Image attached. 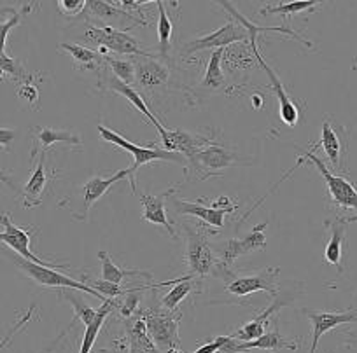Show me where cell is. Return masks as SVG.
<instances>
[{
	"mask_svg": "<svg viewBox=\"0 0 357 353\" xmlns=\"http://www.w3.org/2000/svg\"><path fill=\"white\" fill-rule=\"evenodd\" d=\"M238 164H245L242 157L236 156L233 150L226 149V147L218 146V143H208V146L202 147V149L195 150L190 157H188V166L191 168L198 179L207 180L211 177H218L221 175L222 170L231 166H238Z\"/></svg>",
	"mask_w": 357,
	"mask_h": 353,
	"instance_id": "4",
	"label": "cell"
},
{
	"mask_svg": "<svg viewBox=\"0 0 357 353\" xmlns=\"http://www.w3.org/2000/svg\"><path fill=\"white\" fill-rule=\"evenodd\" d=\"M58 49L65 51V53L70 54L72 61H74L75 67H77L79 70L102 72V68L105 67L104 56H102L98 51L91 49V47L81 46V44L61 42L60 46H58Z\"/></svg>",
	"mask_w": 357,
	"mask_h": 353,
	"instance_id": "25",
	"label": "cell"
},
{
	"mask_svg": "<svg viewBox=\"0 0 357 353\" xmlns=\"http://www.w3.org/2000/svg\"><path fill=\"white\" fill-rule=\"evenodd\" d=\"M98 257H100L102 262V280H105V282L123 285V283H125V279H128V276H140V279L153 280V275L147 272H140V269H123L119 268V266H116V264L112 262L111 256H109L105 250H100V252H98Z\"/></svg>",
	"mask_w": 357,
	"mask_h": 353,
	"instance_id": "28",
	"label": "cell"
},
{
	"mask_svg": "<svg viewBox=\"0 0 357 353\" xmlns=\"http://www.w3.org/2000/svg\"><path fill=\"white\" fill-rule=\"evenodd\" d=\"M254 53H252V47H250V44L247 46V42H242V44H235L233 47H226L225 49V56H222V61L226 63V67L229 68V70H247V68H250L254 65Z\"/></svg>",
	"mask_w": 357,
	"mask_h": 353,
	"instance_id": "31",
	"label": "cell"
},
{
	"mask_svg": "<svg viewBox=\"0 0 357 353\" xmlns=\"http://www.w3.org/2000/svg\"><path fill=\"white\" fill-rule=\"evenodd\" d=\"M226 341H228V336H219V338H215L214 341L205 343L204 346H200V348H198L197 352H193V353H218L219 350L225 346Z\"/></svg>",
	"mask_w": 357,
	"mask_h": 353,
	"instance_id": "42",
	"label": "cell"
},
{
	"mask_svg": "<svg viewBox=\"0 0 357 353\" xmlns=\"http://www.w3.org/2000/svg\"><path fill=\"white\" fill-rule=\"evenodd\" d=\"M82 39L95 46L105 47L114 54H128V56H149L151 54L142 49L139 40L130 36L128 30L112 29V26H88Z\"/></svg>",
	"mask_w": 357,
	"mask_h": 353,
	"instance_id": "7",
	"label": "cell"
},
{
	"mask_svg": "<svg viewBox=\"0 0 357 353\" xmlns=\"http://www.w3.org/2000/svg\"><path fill=\"white\" fill-rule=\"evenodd\" d=\"M279 268H266L264 272L257 273V275L250 276H238L233 279L231 282L226 285L229 294L236 297H245L254 292H266L272 297L279 296L277 290V276H279Z\"/></svg>",
	"mask_w": 357,
	"mask_h": 353,
	"instance_id": "15",
	"label": "cell"
},
{
	"mask_svg": "<svg viewBox=\"0 0 357 353\" xmlns=\"http://www.w3.org/2000/svg\"><path fill=\"white\" fill-rule=\"evenodd\" d=\"M303 313L310 318L312 322V346L310 353H315L322 334L328 331L340 327L343 324H352L357 322V311H319L305 308Z\"/></svg>",
	"mask_w": 357,
	"mask_h": 353,
	"instance_id": "16",
	"label": "cell"
},
{
	"mask_svg": "<svg viewBox=\"0 0 357 353\" xmlns=\"http://www.w3.org/2000/svg\"><path fill=\"white\" fill-rule=\"evenodd\" d=\"M86 13H89L91 18H97L98 22L104 23V26H112V29H118V26L125 25L126 22L135 25H144L140 19H137L135 16L128 15L123 9H119L118 6H114V2H100V0H95V2H88V8Z\"/></svg>",
	"mask_w": 357,
	"mask_h": 353,
	"instance_id": "22",
	"label": "cell"
},
{
	"mask_svg": "<svg viewBox=\"0 0 357 353\" xmlns=\"http://www.w3.org/2000/svg\"><path fill=\"white\" fill-rule=\"evenodd\" d=\"M284 304H286V301H280V297L277 296L275 303H273L272 306H268L266 310H264L261 315H257L254 320L247 322L245 325H242V327H240L238 331L233 334V338L240 339V341H254V339H257V338H261L263 334H266V332H264L266 320L272 317L273 311H279Z\"/></svg>",
	"mask_w": 357,
	"mask_h": 353,
	"instance_id": "27",
	"label": "cell"
},
{
	"mask_svg": "<svg viewBox=\"0 0 357 353\" xmlns=\"http://www.w3.org/2000/svg\"><path fill=\"white\" fill-rule=\"evenodd\" d=\"M104 61L109 70L112 72V75H116L119 81L130 86L135 82V63H133V60H123V58L109 53L104 56Z\"/></svg>",
	"mask_w": 357,
	"mask_h": 353,
	"instance_id": "35",
	"label": "cell"
},
{
	"mask_svg": "<svg viewBox=\"0 0 357 353\" xmlns=\"http://www.w3.org/2000/svg\"><path fill=\"white\" fill-rule=\"evenodd\" d=\"M197 279L191 275L188 276H183V279H178L177 283L174 285V289L170 290L168 294H165L163 297H161L160 304L163 308H167V310L170 311H175L177 310V306L184 301V297L190 296L191 292L195 290V285H197Z\"/></svg>",
	"mask_w": 357,
	"mask_h": 353,
	"instance_id": "32",
	"label": "cell"
},
{
	"mask_svg": "<svg viewBox=\"0 0 357 353\" xmlns=\"http://www.w3.org/2000/svg\"><path fill=\"white\" fill-rule=\"evenodd\" d=\"M184 240H186V264L190 275L195 279H205L214 273L218 260L214 257V249L207 242V233L198 229L197 226L183 224Z\"/></svg>",
	"mask_w": 357,
	"mask_h": 353,
	"instance_id": "5",
	"label": "cell"
},
{
	"mask_svg": "<svg viewBox=\"0 0 357 353\" xmlns=\"http://www.w3.org/2000/svg\"><path fill=\"white\" fill-rule=\"evenodd\" d=\"M268 222L263 224L254 226L252 231L242 240H226V242L219 243V245L212 246V249L218 252L219 264L225 266V268L231 269L233 262H235L238 257L247 256L250 252H256V250L266 249V235H264V229H266Z\"/></svg>",
	"mask_w": 357,
	"mask_h": 353,
	"instance_id": "12",
	"label": "cell"
},
{
	"mask_svg": "<svg viewBox=\"0 0 357 353\" xmlns=\"http://www.w3.org/2000/svg\"><path fill=\"white\" fill-rule=\"evenodd\" d=\"M13 262L25 273L29 279H32L33 282L39 283L43 287H56V289H75L81 290V292L89 294V296L98 297V299L105 301L102 294H98L97 290L91 289L89 285L82 282H75L70 276H67L65 273L56 272V268H51V266H43V264H36L29 259H23L18 253H13L11 256Z\"/></svg>",
	"mask_w": 357,
	"mask_h": 353,
	"instance_id": "6",
	"label": "cell"
},
{
	"mask_svg": "<svg viewBox=\"0 0 357 353\" xmlns=\"http://www.w3.org/2000/svg\"><path fill=\"white\" fill-rule=\"evenodd\" d=\"M170 207L174 208L177 214L181 215H191V217H198L205 224L215 228V231L225 226V217L228 214V210H222L221 207L215 201L211 207H205L202 201H197V203H190V201L178 200V198L170 196Z\"/></svg>",
	"mask_w": 357,
	"mask_h": 353,
	"instance_id": "21",
	"label": "cell"
},
{
	"mask_svg": "<svg viewBox=\"0 0 357 353\" xmlns=\"http://www.w3.org/2000/svg\"><path fill=\"white\" fill-rule=\"evenodd\" d=\"M130 177V168L126 170H119L116 173L109 175V177H102V175H95L88 182H84L82 186H79L77 189L72 191L67 198H63V201H60L61 208H67L68 214L79 222L88 221L89 210L111 189L114 184H118L119 180L128 179Z\"/></svg>",
	"mask_w": 357,
	"mask_h": 353,
	"instance_id": "2",
	"label": "cell"
},
{
	"mask_svg": "<svg viewBox=\"0 0 357 353\" xmlns=\"http://www.w3.org/2000/svg\"><path fill=\"white\" fill-rule=\"evenodd\" d=\"M161 60L163 58L156 56V54L133 56V63H135V84L149 95H153L154 91L163 90L165 86L170 82V68Z\"/></svg>",
	"mask_w": 357,
	"mask_h": 353,
	"instance_id": "13",
	"label": "cell"
},
{
	"mask_svg": "<svg viewBox=\"0 0 357 353\" xmlns=\"http://www.w3.org/2000/svg\"><path fill=\"white\" fill-rule=\"evenodd\" d=\"M111 353H128V345L123 339H114L112 341Z\"/></svg>",
	"mask_w": 357,
	"mask_h": 353,
	"instance_id": "44",
	"label": "cell"
},
{
	"mask_svg": "<svg viewBox=\"0 0 357 353\" xmlns=\"http://www.w3.org/2000/svg\"><path fill=\"white\" fill-rule=\"evenodd\" d=\"M126 338H128V353H163L149 336L146 320L140 315L135 320L126 324Z\"/></svg>",
	"mask_w": 357,
	"mask_h": 353,
	"instance_id": "24",
	"label": "cell"
},
{
	"mask_svg": "<svg viewBox=\"0 0 357 353\" xmlns=\"http://www.w3.org/2000/svg\"><path fill=\"white\" fill-rule=\"evenodd\" d=\"M321 2H315V0H296V2H284L279 6H264L259 11L261 16L266 15H280V16H293L298 13L303 11H314L315 8H319Z\"/></svg>",
	"mask_w": 357,
	"mask_h": 353,
	"instance_id": "34",
	"label": "cell"
},
{
	"mask_svg": "<svg viewBox=\"0 0 357 353\" xmlns=\"http://www.w3.org/2000/svg\"><path fill=\"white\" fill-rule=\"evenodd\" d=\"M82 283H86V285H89L91 289L97 290L98 294H102L104 296V299H119V297H123L125 294H128L130 290H133L135 287L139 285H130V287H125V285H118V283H111V282H105V280H97V279H89V276H82Z\"/></svg>",
	"mask_w": 357,
	"mask_h": 353,
	"instance_id": "36",
	"label": "cell"
},
{
	"mask_svg": "<svg viewBox=\"0 0 357 353\" xmlns=\"http://www.w3.org/2000/svg\"><path fill=\"white\" fill-rule=\"evenodd\" d=\"M58 339H60V338H58ZM58 343V341H56ZM56 343H54V345H56ZM54 345L53 346H51V348L50 350H47V352H43V353H50V352H53V348H54Z\"/></svg>",
	"mask_w": 357,
	"mask_h": 353,
	"instance_id": "46",
	"label": "cell"
},
{
	"mask_svg": "<svg viewBox=\"0 0 357 353\" xmlns=\"http://www.w3.org/2000/svg\"><path fill=\"white\" fill-rule=\"evenodd\" d=\"M98 133H100L102 139L105 140L107 143H112L116 147H121L123 150L130 152L133 156V164L130 166V177L128 182L132 186V193L135 194L137 191V170L144 164H149L153 161H167V163H175L181 164V166H188V159L184 154L181 152H170V150H165L163 147H158L156 143H151L149 147H142V146H135L130 140H126L125 136H121L119 133H116L114 130L107 128V126L100 125L98 126Z\"/></svg>",
	"mask_w": 357,
	"mask_h": 353,
	"instance_id": "1",
	"label": "cell"
},
{
	"mask_svg": "<svg viewBox=\"0 0 357 353\" xmlns=\"http://www.w3.org/2000/svg\"><path fill=\"white\" fill-rule=\"evenodd\" d=\"M177 189V186L172 187V189L165 191V193L161 194H146V193H140V191H137V196H139L140 203H142V219L146 222H149V224L153 226H160V228H163L165 231L168 233V236L170 238H177V233H175L174 229V222L168 219L167 215V208H165V200L167 198H170L172 194H174V191Z\"/></svg>",
	"mask_w": 357,
	"mask_h": 353,
	"instance_id": "18",
	"label": "cell"
},
{
	"mask_svg": "<svg viewBox=\"0 0 357 353\" xmlns=\"http://www.w3.org/2000/svg\"><path fill=\"white\" fill-rule=\"evenodd\" d=\"M222 56H225V49L212 51L204 81L198 86V90L204 91V93H219V91L229 93V86L226 82L225 74H222Z\"/></svg>",
	"mask_w": 357,
	"mask_h": 353,
	"instance_id": "23",
	"label": "cell"
},
{
	"mask_svg": "<svg viewBox=\"0 0 357 353\" xmlns=\"http://www.w3.org/2000/svg\"><path fill=\"white\" fill-rule=\"evenodd\" d=\"M242 42H249V32H247V29L238 19L233 18L225 26L214 30L208 36H204L200 39H195L191 42L184 44L183 54L184 56H190V54L204 49H226L228 46H235V44Z\"/></svg>",
	"mask_w": 357,
	"mask_h": 353,
	"instance_id": "9",
	"label": "cell"
},
{
	"mask_svg": "<svg viewBox=\"0 0 357 353\" xmlns=\"http://www.w3.org/2000/svg\"><path fill=\"white\" fill-rule=\"evenodd\" d=\"M0 226H2V231H0V240H2V243L8 245L9 249L15 250V252L18 253V256H22L23 259H29L36 264H43V266H51V268L65 269L63 264L43 259V257L36 256V253L30 250V242H32V236L37 233V228H33V226L23 228V226L15 224L11 215H9V212H4V214H2Z\"/></svg>",
	"mask_w": 357,
	"mask_h": 353,
	"instance_id": "8",
	"label": "cell"
},
{
	"mask_svg": "<svg viewBox=\"0 0 357 353\" xmlns=\"http://www.w3.org/2000/svg\"><path fill=\"white\" fill-rule=\"evenodd\" d=\"M254 107H263V98H259V97H254Z\"/></svg>",
	"mask_w": 357,
	"mask_h": 353,
	"instance_id": "45",
	"label": "cell"
},
{
	"mask_svg": "<svg viewBox=\"0 0 357 353\" xmlns=\"http://www.w3.org/2000/svg\"><path fill=\"white\" fill-rule=\"evenodd\" d=\"M298 345L294 343L286 341V339L280 336L279 329H273V331L266 332L263 334L261 338L254 339V341H240L238 339V353L247 352V350H254V348H259V350H266V352H279L280 348H291V350H296Z\"/></svg>",
	"mask_w": 357,
	"mask_h": 353,
	"instance_id": "29",
	"label": "cell"
},
{
	"mask_svg": "<svg viewBox=\"0 0 357 353\" xmlns=\"http://www.w3.org/2000/svg\"><path fill=\"white\" fill-rule=\"evenodd\" d=\"M15 136H16L15 130H8V128L0 130V143H2V149L8 150V146H11Z\"/></svg>",
	"mask_w": 357,
	"mask_h": 353,
	"instance_id": "43",
	"label": "cell"
},
{
	"mask_svg": "<svg viewBox=\"0 0 357 353\" xmlns=\"http://www.w3.org/2000/svg\"><path fill=\"white\" fill-rule=\"evenodd\" d=\"M249 44H250V47H252L254 58H256L257 63L261 65V68L264 70V74H266L268 79H270V88H272V91L275 93L277 100H279L280 119H282L287 126L294 128V126L300 123V118H301L300 107H298L296 102L289 97V93H287V90H286V86L282 84V81H280L279 75L275 74V70H273V68L270 67L266 61H264L263 54L259 53V47H257V36H250Z\"/></svg>",
	"mask_w": 357,
	"mask_h": 353,
	"instance_id": "11",
	"label": "cell"
},
{
	"mask_svg": "<svg viewBox=\"0 0 357 353\" xmlns=\"http://www.w3.org/2000/svg\"><path fill=\"white\" fill-rule=\"evenodd\" d=\"M158 8V49H160V58L167 60L168 53H170V44H172V33H174V25H172V19L168 16L167 8L161 0L156 2Z\"/></svg>",
	"mask_w": 357,
	"mask_h": 353,
	"instance_id": "33",
	"label": "cell"
},
{
	"mask_svg": "<svg viewBox=\"0 0 357 353\" xmlns=\"http://www.w3.org/2000/svg\"><path fill=\"white\" fill-rule=\"evenodd\" d=\"M58 9L65 16H79L86 11L88 2L84 0H58Z\"/></svg>",
	"mask_w": 357,
	"mask_h": 353,
	"instance_id": "41",
	"label": "cell"
},
{
	"mask_svg": "<svg viewBox=\"0 0 357 353\" xmlns=\"http://www.w3.org/2000/svg\"><path fill=\"white\" fill-rule=\"evenodd\" d=\"M319 146L324 149L329 163L335 168H342L343 150H347V130L333 118H324Z\"/></svg>",
	"mask_w": 357,
	"mask_h": 353,
	"instance_id": "20",
	"label": "cell"
},
{
	"mask_svg": "<svg viewBox=\"0 0 357 353\" xmlns=\"http://www.w3.org/2000/svg\"><path fill=\"white\" fill-rule=\"evenodd\" d=\"M345 222L335 221L331 224V238H329L328 245L324 250L326 262L335 266V268L342 269V259H343V242H345Z\"/></svg>",
	"mask_w": 357,
	"mask_h": 353,
	"instance_id": "30",
	"label": "cell"
},
{
	"mask_svg": "<svg viewBox=\"0 0 357 353\" xmlns=\"http://www.w3.org/2000/svg\"><path fill=\"white\" fill-rule=\"evenodd\" d=\"M301 159H308L315 164L321 175L324 177L326 186H328L329 196L335 207L343 208V210H357V187L356 184L350 182L345 177H340V175H333L329 171V168L326 166L324 161L319 156H315L314 152H303Z\"/></svg>",
	"mask_w": 357,
	"mask_h": 353,
	"instance_id": "10",
	"label": "cell"
},
{
	"mask_svg": "<svg viewBox=\"0 0 357 353\" xmlns=\"http://www.w3.org/2000/svg\"><path fill=\"white\" fill-rule=\"evenodd\" d=\"M140 317L146 320L147 332L156 343L158 348L163 353L181 350V341H178V322H181V313L167 310L160 306H149L147 310L139 311Z\"/></svg>",
	"mask_w": 357,
	"mask_h": 353,
	"instance_id": "3",
	"label": "cell"
},
{
	"mask_svg": "<svg viewBox=\"0 0 357 353\" xmlns=\"http://www.w3.org/2000/svg\"><path fill=\"white\" fill-rule=\"evenodd\" d=\"M74 290L75 289H63V296H65V299L72 304V308H74L75 318H79V320L84 324V327H88V325L91 324L95 318H97L98 310H93V308L89 306V304L86 303L81 296H75Z\"/></svg>",
	"mask_w": 357,
	"mask_h": 353,
	"instance_id": "38",
	"label": "cell"
},
{
	"mask_svg": "<svg viewBox=\"0 0 357 353\" xmlns=\"http://www.w3.org/2000/svg\"><path fill=\"white\" fill-rule=\"evenodd\" d=\"M0 70H2V77H9V81L16 82L18 86L32 77V74H29V72L25 70V67H23L18 60L8 56L6 51L0 53Z\"/></svg>",
	"mask_w": 357,
	"mask_h": 353,
	"instance_id": "37",
	"label": "cell"
},
{
	"mask_svg": "<svg viewBox=\"0 0 357 353\" xmlns=\"http://www.w3.org/2000/svg\"><path fill=\"white\" fill-rule=\"evenodd\" d=\"M33 81H36V75L18 86V97L32 105L33 109H39V88L33 84Z\"/></svg>",
	"mask_w": 357,
	"mask_h": 353,
	"instance_id": "39",
	"label": "cell"
},
{
	"mask_svg": "<svg viewBox=\"0 0 357 353\" xmlns=\"http://www.w3.org/2000/svg\"><path fill=\"white\" fill-rule=\"evenodd\" d=\"M46 154H39V161H37V166L33 170L32 177L29 179V182L23 184L22 187L13 186L15 189H18V198L22 201L23 208H33L39 207L43 203L44 194L50 189V184L53 182L56 173H51L46 166Z\"/></svg>",
	"mask_w": 357,
	"mask_h": 353,
	"instance_id": "14",
	"label": "cell"
},
{
	"mask_svg": "<svg viewBox=\"0 0 357 353\" xmlns=\"http://www.w3.org/2000/svg\"><path fill=\"white\" fill-rule=\"evenodd\" d=\"M56 143H67L70 147H82L81 135L70 130H54L46 128V126H33L32 128V163L37 159V156L43 152H47L51 147Z\"/></svg>",
	"mask_w": 357,
	"mask_h": 353,
	"instance_id": "19",
	"label": "cell"
},
{
	"mask_svg": "<svg viewBox=\"0 0 357 353\" xmlns=\"http://www.w3.org/2000/svg\"><path fill=\"white\" fill-rule=\"evenodd\" d=\"M114 310H118V301L116 299H107L102 303V306L98 308V311H97V318H95V320L84 329V336H82V343H81V348H79V353L93 352V346H95V343H97L98 334H100V331H102V327H104L107 317Z\"/></svg>",
	"mask_w": 357,
	"mask_h": 353,
	"instance_id": "26",
	"label": "cell"
},
{
	"mask_svg": "<svg viewBox=\"0 0 357 353\" xmlns=\"http://www.w3.org/2000/svg\"><path fill=\"white\" fill-rule=\"evenodd\" d=\"M29 11H30V8L26 9V11H20V13H15L13 9H9V13H11V18H9V22L8 19H2V25H0V36H2V51H6L8 36L11 33V30L22 23L23 16H25V13H29Z\"/></svg>",
	"mask_w": 357,
	"mask_h": 353,
	"instance_id": "40",
	"label": "cell"
},
{
	"mask_svg": "<svg viewBox=\"0 0 357 353\" xmlns=\"http://www.w3.org/2000/svg\"><path fill=\"white\" fill-rule=\"evenodd\" d=\"M105 67H107V65H105ZM107 74L109 75H105L104 68H102L100 77L105 79V88H107V90H111V91H114V93L121 95V97H125L126 100H128L130 104H132L133 107H135L137 111L140 112V114L146 116V118L149 119L151 125H153L154 128H156V132L160 133L161 140H163L165 136H167V128H165V126L161 125L160 121H158L156 116H154L153 112H151V109L147 107V102L144 100L142 95H140L139 91H137L135 88H133V86L125 84V82H123V81H119V79L116 77V75H112V72L109 70V68H107Z\"/></svg>",
	"mask_w": 357,
	"mask_h": 353,
	"instance_id": "17",
	"label": "cell"
}]
</instances>
